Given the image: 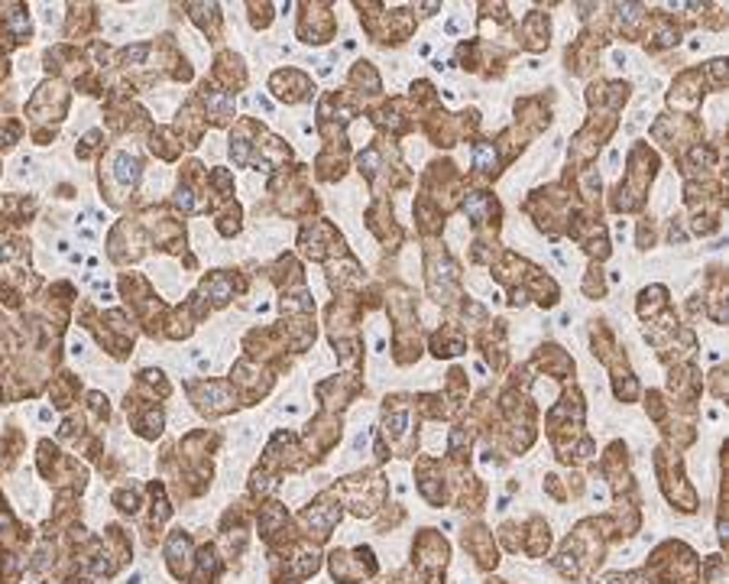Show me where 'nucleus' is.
<instances>
[{"mask_svg":"<svg viewBox=\"0 0 729 584\" xmlns=\"http://www.w3.org/2000/svg\"><path fill=\"white\" fill-rule=\"evenodd\" d=\"M366 225H370V231H373L389 251H396V247L402 243V231H399V225L392 221V208L386 198H376L373 205H370V211H366Z\"/></svg>","mask_w":729,"mask_h":584,"instance_id":"nucleus-15","label":"nucleus"},{"mask_svg":"<svg viewBox=\"0 0 729 584\" xmlns=\"http://www.w3.org/2000/svg\"><path fill=\"white\" fill-rule=\"evenodd\" d=\"M152 153L160 156V160H176L178 153H182V144H178L176 136H172V130H152Z\"/></svg>","mask_w":729,"mask_h":584,"instance_id":"nucleus-34","label":"nucleus"},{"mask_svg":"<svg viewBox=\"0 0 729 584\" xmlns=\"http://www.w3.org/2000/svg\"><path fill=\"white\" fill-rule=\"evenodd\" d=\"M645 13L649 10L642 4H616V27L623 37H639V27L645 23Z\"/></svg>","mask_w":729,"mask_h":584,"instance_id":"nucleus-30","label":"nucleus"},{"mask_svg":"<svg viewBox=\"0 0 729 584\" xmlns=\"http://www.w3.org/2000/svg\"><path fill=\"white\" fill-rule=\"evenodd\" d=\"M350 85H354V88H366L370 98H376V95L382 91L380 75H376V69L370 62H356L354 65V72H350Z\"/></svg>","mask_w":729,"mask_h":584,"instance_id":"nucleus-33","label":"nucleus"},{"mask_svg":"<svg viewBox=\"0 0 729 584\" xmlns=\"http://www.w3.org/2000/svg\"><path fill=\"white\" fill-rule=\"evenodd\" d=\"M535 367L545 370L548 377H558V380H568L574 374V358L561 344H542L538 354H535Z\"/></svg>","mask_w":729,"mask_h":584,"instance_id":"nucleus-20","label":"nucleus"},{"mask_svg":"<svg viewBox=\"0 0 729 584\" xmlns=\"http://www.w3.org/2000/svg\"><path fill=\"white\" fill-rule=\"evenodd\" d=\"M279 584H295V581H279Z\"/></svg>","mask_w":729,"mask_h":584,"instance_id":"nucleus-41","label":"nucleus"},{"mask_svg":"<svg viewBox=\"0 0 729 584\" xmlns=\"http://www.w3.org/2000/svg\"><path fill=\"white\" fill-rule=\"evenodd\" d=\"M143 176V162L140 156L134 153H117L114 160H111V172H107V185L111 182H117L120 185V195H127V192L136 189V182H140Z\"/></svg>","mask_w":729,"mask_h":584,"instance_id":"nucleus-19","label":"nucleus"},{"mask_svg":"<svg viewBox=\"0 0 729 584\" xmlns=\"http://www.w3.org/2000/svg\"><path fill=\"white\" fill-rule=\"evenodd\" d=\"M376 572V558L366 546L354 548V555L348 552H334L331 555V575L340 584H356L360 578H370Z\"/></svg>","mask_w":729,"mask_h":584,"instance_id":"nucleus-8","label":"nucleus"},{"mask_svg":"<svg viewBox=\"0 0 729 584\" xmlns=\"http://www.w3.org/2000/svg\"><path fill=\"white\" fill-rule=\"evenodd\" d=\"M473 169L480 172V176H493V179H496L499 169H503L496 144H487V140H477V144H473Z\"/></svg>","mask_w":729,"mask_h":584,"instance_id":"nucleus-28","label":"nucleus"},{"mask_svg":"<svg viewBox=\"0 0 729 584\" xmlns=\"http://www.w3.org/2000/svg\"><path fill=\"white\" fill-rule=\"evenodd\" d=\"M328 283L334 292H354V289L364 286V270H360V263L354 260V257H344L340 263H331L328 270Z\"/></svg>","mask_w":729,"mask_h":584,"instance_id":"nucleus-23","label":"nucleus"},{"mask_svg":"<svg viewBox=\"0 0 729 584\" xmlns=\"http://www.w3.org/2000/svg\"><path fill=\"white\" fill-rule=\"evenodd\" d=\"M467 350V338L457 325H441L435 334H431V354L435 358H454V354H463Z\"/></svg>","mask_w":729,"mask_h":584,"instance_id":"nucleus-26","label":"nucleus"},{"mask_svg":"<svg viewBox=\"0 0 729 584\" xmlns=\"http://www.w3.org/2000/svg\"><path fill=\"white\" fill-rule=\"evenodd\" d=\"M299 247H302V253L312 257V260H328L334 253H344V237H340L328 221H312V225L302 227Z\"/></svg>","mask_w":729,"mask_h":584,"instance_id":"nucleus-7","label":"nucleus"},{"mask_svg":"<svg viewBox=\"0 0 729 584\" xmlns=\"http://www.w3.org/2000/svg\"><path fill=\"white\" fill-rule=\"evenodd\" d=\"M269 88H273V95H276L279 101H285V104H299V101L308 98L312 81H308V75L299 72V69H285V72H276L269 78Z\"/></svg>","mask_w":729,"mask_h":584,"instance_id":"nucleus-16","label":"nucleus"},{"mask_svg":"<svg viewBox=\"0 0 729 584\" xmlns=\"http://www.w3.org/2000/svg\"><path fill=\"white\" fill-rule=\"evenodd\" d=\"M655 467H659V477H661V487H665L668 500L675 506H681L684 513H694L697 510V494L694 487L684 481V471H681V458H675L668 448L655 451Z\"/></svg>","mask_w":729,"mask_h":584,"instance_id":"nucleus-5","label":"nucleus"},{"mask_svg":"<svg viewBox=\"0 0 729 584\" xmlns=\"http://www.w3.org/2000/svg\"><path fill=\"white\" fill-rule=\"evenodd\" d=\"M299 37L315 45L328 43L334 37V13L328 4H305L302 20H299Z\"/></svg>","mask_w":729,"mask_h":584,"instance_id":"nucleus-12","label":"nucleus"},{"mask_svg":"<svg viewBox=\"0 0 729 584\" xmlns=\"http://www.w3.org/2000/svg\"><path fill=\"white\" fill-rule=\"evenodd\" d=\"M214 78L221 81L224 91L243 88L247 85V72H243V62L233 53H221L214 59Z\"/></svg>","mask_w":729,"mask_h":584,"instance_id":"nucleus-25","label":"nucleus"},{"mask_svg":"<svg viewBox=\"0 0 729 584\" xmlns=\"http://www.w3.org/2000/svg\"><path fill=\"white\" fill-rule=\"evenodd\" d=\"M655 169H659V156L651 153L645 144L632 146L629 172H626V179L616 185L613 198H610V208H613V211H639V208L645 205L649 182L655 179Z\"/></svg>","mask_w":729,"mask_h":584,"instance_id":"nucleus-1","label":"nucleus"},{"mask_svg":"<svg viewBox=\"0 0 729 584\" xmlns=\"http://www.w3.org/2000/svg\"><path fill=\"white\" fill-rule=\"evenodd\" d=\"M447 548L445 536L438 530H422L415 539V568L418 575L425 578L428 584H445V565H447Z\"/></svg>","mask_w":729,"mask_h":584,"instance_id":"nucleus-4","label":"nucleus"},{"mask_svg":"<svg viewBox=\"0 0 729 584\" xmlns=\"http://www.w3.org/2000/svg\"><path fill=\"white\" fill-rule=\"evenodd\" d=\"M75 393H78V377H71V374H59V380L53 383V399L59 409H65V406L75 403Z\"/></svg>","mask_w":729,"mask_h":584,"instance_id":"nucleus-35","label":"nucleus"},{"mask_svg":"<svg viewBox=\"0 0 729 584\" xmlns=\"http://www.w3.org/2000/svg\"><path fill=\"white\" fill-rule=\"evenodd\" d=\"M525 536H522V548L528 552L532 558H542L545 552H548V546H552V536H548V526H545L538 516L535 520H528V526H525Z\"/></svg>","mask_w":729,"mask_h":584,"instance_id":"nucleus-31","label":"nucleus"},{"mask_svg":"<svg viewBox=\"0 0 729 584\" xmlns=\"http://www.w3.org/2000/svg\"><path fill=\"white\" fill-rule=\"evenodd\" d=\"M188 393L195 399V406L205 415H224L231 413L237 406V396L231 393L227 383H214V380H198V383H188Z\"/></svg>","mask_w":729,"mask_h":584,"instance_id":"nucleus-9","label":"nucleus"},{"mask_svg":"<svg viewBox=\"0 0 729 584\" xmlns=\"http://www.w3.org/2000/svg\"><path fill=\"white\" fill-rule=\"evenodd\" d=\"M463 548L477 558V565L480 568H496V562H499L496 546H493V536H489L483 526H471V530L463 532Z\"/></svg>","mask_w":729,"mask_h":584,"instance_id":"nucleus-22","label":"nucleus"},{"mask_svg":"<svg viewBox=\"0 0 729 584\" xmlns=\"http://www.w3.org/2000/svg\"><path fill=\"white\" fill-rule=\"evenodd\" d=\"M463 211H467L477 234H493L499 227V218H503V205L487 192H463Z\"/></svg>","mask_w":729,"mask_h":584,"instance_id":"nucleus-10","label":"nucleus"},{"mask_svg":"<svg viewBox=\"0 0 729 584\" xmlns=\"http://www.w3.org/2000/svg\"><path fill=\"white\" fill-rule=\"evenodd\" d=\"M645 23H649V33H645L649 53H661V49H668V45H677V27L668 13H661V10H649V13H645Z\"/></svg>","mask_w":729,"mask_h":584,"instance_id":"nucleus-18","label":"nucleus"},{"mask_svg":"<svg viewBox=\"0 0 729 584\" xmlns=\"http://www.w3.org/2000/svg\"><path fill=\"white\" fill-rule=\"evenodd\" d=\"M703 72L700 69H687V72H681L675 78V85H671V91H668V104L677 111H697L703 101Z\"/></svg>","mask_w":729,"mask_h":584,"instance_id":"nucleus-13","label":"nucleus"},{"mask_svg":"<svg viewBox=\"0 0 729 584\" xmlns=\"http://www.w3.org/2000/svg\"><path fill=\"white\" fill-rule=\"evenodd\" d=\"M584 292H587L590 299H603L606 296V279H603V270H600L596 263H590L587 279H584Z\"/></svg>","mask_w":729,"mask_h":584,"instance_id":"nucleus-36","label":"nucleus"},{"mask_svg":"<svg viewBox=\"0 0 729 584\" xmlns=\"http://www.w3.org/2000/svg\"><path fill=\"white\" fill-rule=\"evenodd\" d=\"M651 568L668 584H700V565H697L694 552L684 542H665L651 555Z\"/></svg>","mask_w":729,"mask_h":584,"instance_id":"nucleus-3","label":"nucleus"},{"mask_svg":"<svg viewBox=\"0 0 729 584\" xmlns=\"http://www.w3.org/2000/svg\"><path fill=\"white\" fill-rule=\"evenodd\" d=\"M603 584H651L649 572H616V575H606Z\"/></svg>","mask_w":729,"mask_h":584,"instance_id":"nucleus-37","label":"nucleus"},{"mask_svg":"<svg viewBox=\"0 0 729 584\" xmlns=\"http://www.w3.org/2000/svg\"><path fill=\"white\" fill-rule=\"evenodd\" d=\"M241 286H243V283H241V276H237V273L214 270L211 276L201 279V296L211 299L214 308H221V306H227L233 296H237V289H241Z\"/></svg>","mask_w":729,"mask_h":584,"instance_id":"nucleus-17","label":"nucleus"},{"mask_svg":"<svg viewBox=\"0 0 729 584\" xmlns=\"http://www.w3.org/2000/svg\"><path fill=\"white\" fill-rule=\"evenodd\" d=\"M344 494H348L350 506H354L356 516H370L382 506L386 500V481L380 474H360V477H348L344 481Z\"/></svg>","mask_w":729,"mask_h":584,"instance_id":"nucleus-6","label":"nucleus"},{"mask_svg":"<svg viewBox=\"0 0 729 584\" xmlns=\"http://www.w3.org/2000/svg\"><path fill=\"white\" fill-rule=\"evenodd\" d=\"M425 273H428V292L438 306H451L457 292H461V267L451 253L445 251V243H428L425 247Z\"/></svg>","mask_w":729,"mask_h":584,"instance_id":"nucleus-2","label":"nucleus"},{"mask_svg":"<svg viewBox=\"0 0 729 584\" xmlns=\"http://www.w3.org/2000/svg\"><path fill=\"white\" fill-rule=\"evenodd\" d=\"M269 4H250V13H253V23L257 27H269V20H273V13H269Z\"/></svg>","mask_w":729,"mask_h":584,"instance_id":"nucleus-38","label":"nucleus"},{"mask_svg":"<svg viewBox=\"0 0 729 584\" xmlns=\"http://www.w3.org/2000/svg\"><path fill=\"white\" fill-rule=\"evenodd\" d=\"M338 520H340V504L334 500V494H321L318 500L302 513V526L308 530V536H315L318 542L328 539L331 530L338 526Z\"/></svg>","mask_w":729,"mask_h":584,"instance_id":"nucleus-11","label":"nucleus"},{"mask_svg":"<svg viewBox=\"0 0 729 584\" xmlns=\"http://www.w3.org/2000/svg\"><path fill=\"white\" fill-rule=\"evenodd\" d=\"M201 101L208 104V117H211V124L224 127L233 117V95H231V91L217 88L214 81H201Z\"/></svg>","mask_w":729,"mask_h":584,"instance_id":"nucleus-21","label":"nucleus"},{"mask_svg":"<svg viewBox=\"0 0 729 584\" xmlns=\"http://www.w3.org/2000/svg\"><path fill=\"white\" fill-rule=\"evenodd\" d=\"M651 243H655V221L645 218L639 221V247H651Z\"/></svg>","mask_w":729,"mask_h":584,"instance_id":"nucleus-39","label":"nucleus"},{"mask_svg":"<svg viewBox=\"0 0 729 584\" xmlns=\"http://www.w3.org/2000/svg\"><path fill=\"white\" fill-rule=\"evenodd\" d=\"M386 584H422V575H418L415 568H402V572H396Z\"/></svg>","mask_w":729,"mask_h":584,"instance_id":"nucleus-40","label":"nucleus"},{"mask_svg":"<svg viewBox=\"0 0 729 584\" xmlns=\"http://www.w3.org/2000/svg\"><path fill=\"white\" fill-rule=\"evenodd\" d=\"M166 555H169V568L172 575L182 578L188 572V555H192V542H188V536L182 530L172 532L169 536V546H166Z\"/></svg>","mask_w":729,"mask_h":584,"instance_id":"nucleus-27","label":"nucleus"},{"mask_svg":"<svg viewBox=\"0 0 729 584\" xmlns=\"http://www.w3.org/2000/svg\"><path fill=\"white\" fill-rule=\"evenodd\" d=\"M606 39L600 33H584L574 45H568V69L574 75H587L596 62H600V49Z\"/></svg>","mask_w":729,"mask_h":584,"instance_id":"nucleus-14","label":"nucleus"},{"mask_svg":"<svg viewBox=\"0 0 729 584\" xmlns=\"http://www.w3.org/2000/svg\"><path fill=\"white\" fill-rule=\"evenodd\" d=\"M522 45L528 49V53H542V49H548V37H552V27H548V17H545L542 10H532L528 17L522 20Z\"/></svg>","mask_w":729,"mask_h":584,"instance_id":"nucleus-24","label":"nucleus"},{"mask_svg":"<svg viewBox=\"0 0 729 584\" xmlns=\"http://www.w3.org/2000/svg\"><path fill=\"white\" fill-rule=\"evenodd\" d=\"M188 10H192V20H195L198 27L211 37V43H217V37H221V13H217V4H188Z\"/></svg>","mask_w":729,"mask_h":584,"instance_id":"nucleus-32","label":"nucleus"},{"mask_svg":"<svg viewBox=\"0 0 729 584\" xmlns=\"http://www.w3.org/2000/svg\"><path fill=\"white\" fill-rule=\"evenodd\" d=\"M668 312V289L665 286H649L642 289L639 296V315L645 322H655L659 315Z\"/></svg>","mask_w":729,"mask_h":584,"instance_id":"nucleus-29","label":"nucleus"}]
</instances>
